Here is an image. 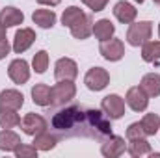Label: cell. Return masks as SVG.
Returning a JSON list of instances; mask_svg holds the SVG:
<instances>
[{
    "instance_id": "5b68a950",
    "label": "cell",
    "mask_w": 160,
    "mask_h": 158,
    "mask_svg": "<svg viewBox=\"0 0 160 158\" xmlns=\"http://www.w3.org/2000/svg\"><path fill=\"white\" fill-rule=\"evenodd\" d=\"M84 84L89 91H102L110 84V75L102 67H91L84 77Z\"/></svg>"
},
{
    "instance_id": "8fae6325",
    "label": "cell",
    "mask_w": 160,
    "mask_h": 158,
    "mask_svg": "<svg viewBox=\"0 0 160 158\" xmlns=\"http://www.w3.org/2000/svg\"><path fill=\"white\" fill-rule=\"evenodd\" d=\"M125 102L130 106V110L134 112H143L147 110L149 106V95L140 87V86H134L127 91V97H125Z\"/></svg>"
},
{
    "instance_id": "9c48e42d",
    "label": "cell",
    "mask_w": 160,
    "mask_h": 158,
    "mask_svg": "<svg viewBox=\"0 0 160 158\" xmlns=\"http://www.w3.org/2000/svg\"><path fill=\"white\" fill-rule=\"evenodd\" d=\"M8 75H9L13 84H19V86L26 84L28 78H30V65H28V62L22 60V58L13 60L9 63V67H8Z\"/></svg>"
},
{
    "instance_id": "e575fe53",
    "label": "cell",
    "mask_w": 160,
    "mask_h": 158,
    "mask_svg": "<svg viewBox=\"0 0 160 158\" xmlns=\"http://www.w3.org/2000/svg\"><path fill=\"white\" fill-rule=\"evenodd\" d=\"M2 39H6V28L0 24V41H2Z\"/></svg>"
},
{
    "instance_id": "f1b7e54d",
    "label": "cell",
    "mask_w": 160,
    "mask_h": 158,
    "mask_svg": "<svg viewBox=\"0 0 160 158\" xmlns=\"http://www.w3.org/2000/svg\"><path fill=\"white\" fill-rule=\"evenodd\" d=\"M32 69H34L38 75H43V73L48 69V52H47V50H39V52L34 54Z\"/></svg>"
},
{
    "instance_id": "e0dca14e",
    "label": "cell",
    "mask_w": 160,
    "mask_h": 158,
    "mask_svg": "<svg viewBox=\"0 0 160 158\" xmlns=\"http://www.w3.org/2000/svg\"><path fill=\"white\" fill-rule=\"evenodd\" d=\"M69 30H71V36H73L75 39H80V41L88 39V37L93 34V17L86 13L78 22H77V24H73Z\"/></svg>"
},
{
    "instance_id": "30bf717a",
    "label": "cell",
    "mask_w": 160,
    "mask_h": 158,
    "mask_svg": "<svg viewBox=\"0 0 160 158\" xmlns=\"http://www.w3.org/2000/svg\"><path fill=\"white\" fill-rule=\"evenodd\" d=\"M78 77V65L71 58H60L54 65V78L56 80H75Z\"/></svg>"
},
{
    "instance_id": "4316f807",
    "label": "cell",
    "mask_w": 160,
    "mask_h": 158,
    "mask_svg": "<svg viewBox=\"0 0 160 158\" xmlns=\"http://www.w3.org/2000/svg\"><path fill=\"white\" fill-rule=\"evenodd\" d=\"M147 136H155L160 130V116L158 114H145V117L140 121Z\"/></svg>"
},
{
    "instance_id": "52a82bcc",
    "label": "cell",
    "mask_w": 160,
    "mask_h": 158,
    "mask_svg": "<svg viewBox=\"0 0 160 158\" xmlns=\"http://www.w3.org/2000/svg\"><path fill=\"white\" fill-rule=\"evenodd\" d=\"M99 52L108 62H119L121 58L125 56V45H123L121 39L110 37V39H106V41H101Z\"/></svg>"
},
{
    "instance_id": "44dd1931",
    "label": "cell",
    "mask_w": 160,
    "mask_h": 158,
    "mask_svg": "<svg viewBox=\"0 0 160 158\" xmlns=\"http://www.w3.org/2000/svg\"><path fill=\"white\" fill-rule=\"evenodd\" d=\"M32 21H34V24H38L39 28L48 30V28H52V26L56 24V13H54L52 9H36L34 15H32Z\"/></svg>"
},
{
    "instance_id": "ffe728a7",
    "label": "cell",
    "mask_w": 160,
    "mask_h": 158,
    "mask_svg": "<svg viewBox=\"0 0 160 158\" xmlns=\"http://www.w3.org/2000/svg\"><path fill=\"white\" fill-rule=\"evenodd\" d=\"M140 87L149 95V97H158L160 95V75L158 73H147L142 82Z\"/></svg>"
},
{
    "instance_id": "d4e9b609",
    "label": "cell",
    "mask_w": 160,
    "mask_h": 158,
    "mask_svg": "<svg viewBox=\"0 0 160 158\" xmlns=\"http://www.w3.org/2000/svg\"><path fill=\"white\" fill-rule=\"evenodd\" d=\"M142 58L147 63L160 60V41H147L142 45Z\"/></svg>"
},
{
    "instance_id": "8d00e7d4",
    "label": "cell",
    "mask_w": 160,
    "mask_h": 158,
    "mask_svg": "<svg viewBox=\"0 0 160 158\" xmlns=\"http://www.w3.org/2000/svg\"><path fill=\"white\" fill-rule=\"evenodd\" d=\"M153 2H155V4H160V0H153Z\"/></svg>"
},
{
    "instance_id": "d6986e66",
    "label": "cell",
    "mask_w": 160,
    "mask_h": 158,
    "mask_svg": "<svg viewBox=\"0 0 160 158\" xmlns=\"http://www.w3.org/2000/svg\"><path fill=\"white\" fill-rule=\"evenodd\" d=\"M116 34V26L112 24L110 19H101L97 22H93V36L99 41H106L110 37H114Z\"/></svg>"
},
{
    "instance_id": "d6a6232c",
    "label": "cell",
    "mask_w": 160,
    "mask_h": 158,
    "mask_svg": "<svg viewBox=\"0 0 160 158\" xmlns=\"http://www.w3.org/2000/svg\"><path fill=\"white\" fill-rule=\"evenodd\" d=\"M8 54H9V43L8 39H2L0 41V60H4Z\"/></svg>"
},
{
    "instance_id": "1f68e13d",
    "label": "cell",
    "mask_w": 160,
    "mask_h": 158,
    "mask_svg": "<svg viewBox=\"0 0 160 158\" xmlns=\"http://www.w3.org/2000/svg\"><path fill=\"white\" fill-rule=\"evenodd\" d=\"M108 2L110 0H82V4H86L91 11H102Z\"/></svg>"
},
{
    "instance_id": "7402d4cb",
    "label": "cell",
    "mask_w": 160,
    "mask_h": 158,
    "mask_svg": "<svg viewBox=\"0 0 160 158\" xmlns=\"http://www.w3.org/2000/svg\"><path fill=\"white\" fill-rule=\"evenodd\" d=\"M127 153L130 156L138 158V156H145L151 153V143L145 138H138V140H128L127 143Z\"/></svg>"
},
{
    "instance_id": "f546056e",
    "label": "cell",
    "mask_w": 160,
    "mask_h": 158,
    "mask_svg": "<svg viewBox=\"0 0 160 158\" xmlns=\"http://www.w3.org/2000/svg\"><path fill=\"white\" fill-rule=\"evenodd\" d=\"M13 155L17 158H36L38 156V149H36V145L32 143V145H24V143H21L15 151H13Z\"/></svg>"
},
{
    "instance_id": "cb8c5ba5",
    "label": "cell",
    "mask_w": 160,
    "mask_h": 158,
    "mask_svg": "<svg viewBox=\"0 0 160 158\" xmlns=\"http://www.w3.org/2000/svg\"><path fill=\"white\" fill-rule=\"evenodd\" d=\"M32 143L36 145L38 151H50V149L56 147L58 140H56V136H52V134H48V132L45 130V132H39V134L34 136V141H32Z\"/></svg>"
},
{
    "instance_id": "836d02e7",
    "label": "cell",
    "mask_w": 160,
    "mask_h": 158,
    "mask_svg": "<svg viewBox=\"0 0 160 158\" xmlns=\"http://www.w3.org/2000/svg\"><path fill=\"white\" fill-rule=\"evenodd\" d=\"M60 2L62 0H38V4H41V6H50V7L52 6H58Z\"/></svg>"
},
{
    "instance_id": "484cf974",
    "label": "cell",
    "mask_w": 160,
    "mask_h": 158,
    "mask_svg": "<svg viewBox=\"0 0 160 158\" xmlns=\"http://www.w3.org/2000/svg\"><path fill=\"white\" fill-rule=\"evenodd\" d=\"M84 15H86V13H84L80 7H77V6H69V7L63 9V13H62V24L67 26V28H71L73 24L78 22Z\"/></svg>"
},
{
    "instance_id": "d590c367",
    "label": "cell",
    "mask_w": 160,
    "mask_h": 158,
    "mask_svg": "<svg viewBox=\"0 0 160 158\" xmlns=\"http://www.w3.org/2000/svg\"><path fill=\"white\" fill-rule=\"evenodd\" d=\"M134 2H138V4H143V0H134Z\"/></svg>"
},
{
    "instance_id": "277c9868",
    "label": "cell",
    "mask_w": 160,
    "mask_h": 158,
    "mask_svg": "<svg viewBox=\"0 0 160 158\" xmlns=\"http://www.w3.org/2000/svg\"><path fill=\"white\" fill-rule=\"evenodd\" d=\"M153 36V22L151 21H140V22H130L127 30V43L130 47H142L143 43L151 39Z\"/></svg>"
},
{
    "instance_id": "5bb4252c",
    "label": "cell",
    "mask_w": 160,
    "mask_h": 158,
    "mask_svg": "<svg viewBox=\"0 0 160 158\" xmlns=\"http://www.w3.org/2000/svg\"><path fill=\"white\" fill-rule=\"evenodd\" d=\"M24 104V95L17 89H4L0 93V110H21Z\"/></svg>"
},
{
    "instance_id": "8992f818",
    "label": "cell",
    "mask_w": 160,
    "mask_h": 158,
    "mask_svg": "<svg viewBox=\"0 0 160 158\" xmlns=\"http://www.w3.org/2000/svg\"><path fill=\"white\" fill-rule=\"evenodd\" d=\"M101 110L104 112V116L110 119H121L125 116V101L121 99L119 95H116V93H112V95H106L104 99H102V102H101Z\"/></svg>"
},
{
    "instance_id": "ac0fdd59",
    "label": "cell",
    "mask_w": 160,
    "mask_h": 158,
    "mask_svg": "<svg viewBox=\"0 0 160 158\" xmlns=\"http://www.w3.org/2000/svg\"><path fill=\"white\" fill-rule=\"evenodd\" d=\"M21 136L15 134L11 128H4L0 132V151H6V153H13L19 145H21Z\"/></svg>"
},
{
    "instance_id": "4dcf8cb0",
    "label": "cell",
    "mask_w": 160,
    "mask_h": 158,
    "mask_svg": "<svg viewBox=\"0 0 160 158\" xmlns=\"http://www.w3.org/2000/svg\"><path fill=\"white\" fill-rule=\"evenodd\" d=\"M138 138H147V134H145L140 121L128 125V128H127V140H138Z\"/></svg>"
},
{
    "instance_id": "4fadbf2b",
    "label": "cell",
    "mask_w": 160,
    "mask_h": 158,
    "mask_svg": "<svg viewBox=\"0 0 160 158\" xmlns=\"http://www.w3.org/2000/svg\"><path fill=\"white\" fill-rule=\"evenodd\" d=\"M36 41V32L32 28H21L15 32V39H13V52L15 54H22L26 52Z\"/></svg>"
},
{
    "instance_id": "74e56055",
    "label": "cell",
    "mask_w": 160,
    "mask_h": 158,
    "mask_svg": "<svg viewBox=\"0 0 160 158\" xmlns=\"http://www.w3.org/2000/svg\"><path fill=\"white\" fill-rule=\"evenodd\" d=\"M158 37H160V24H158Z\"/></svg>"
},
{
    "instance_id": "7a4b0ae2",
    "label": "cell",
    "mask_w": 160,
    "mask_h": 158,
    "mask_svg": "<svg viewBox=\"0 0 160 158\" xmlns=\"http://www.w3.org/2000/svg\"><path fill=\"white\" fill-rule=\"evenodd\" d=\"M86 119H88V128H89V136L95 138H106L108 134H112V125L110 119L104 116L102 110H86Z\"/></svg>"
},
{
    "instance_id": "2e32d148",
    "label": "cell",
    "mask_w": 160,
    "mask_h": 158,
    "mask_svg": "<svg viewBox=\"0 0 160 158\" xmlns=\"http://www.w3.org/2000/svg\"><path fill=\"white\" fill-rule=\"evenodd\" d=\"M24 21V13L13 6H6L2 11H0V24L4 28H13V26H19L22 24Z\"/></svg>"
},
{
    "instance_id": "ba28073f",
    "label": "cell",
    "mask_w": 160,
    "mask_h": 158,
    "mask_svg": "<svg viewBox=\"0 0 160 158\" xmlns=\"http://www.w3.org/2000/svg\"><path fill=\"white\" fill-rule=\"evenodd\" d=\"M127 151V143L121 136H114V134H108L101 145V155L106 158H118L121 155H125Z\"/></svg>"
},
{
    "instance_id": "9a60e30c",
    "label": "cell",
    "mask_w": 160,
    "mask_h": 158,
    "mask_svg": "<svg viewBox=\"0 0 160 158\" xmlns=\"http://www.w3.org/2000/svg\"><path fill=\"white\" fill-rule=\"evenodd\" d=\"M114 17L123 22V24H130L136 21L138 17V9L130 4V2H125V0H119L116 6H114Z\"/></svg>"
},
{
    "instance_id": "6da1fadb",
    "label": "cell",
    "mask_w": 160,
    "mask_h": 158,
    "mask_svg": "<svg viewBox=\"0 0 160 158\" xmlns=\"http://www.w3.org/2000/svg\"><path fill=\"white\" fill-rule=\"evenodd\" d=\"M50 125H52V128H56L60 132H71L75 126H78L82 136H89L86 110H82L80 106H69L65 110L56 112L50 119Z\"/></svg>"
},
{
    "instance_id": "f35d334b",
    "label": "cell",
    "mask_w": 160,
    "mask_h": 158,
    "mask_svg": "<svg viewBox=\"0 0 160 158\" xmlns=\"http://www.w3.org/2000/svg\"><path fill=\"white\" fill-rule=\"evenodd\" d=\"M158 132H160V130H158Z\"/></svg>"
},
{
    "instance_id": "603a6c76",
    "label": "cell",
    "mask_w": 160,
    "mask_h": 158,
    "mask_svg": "<svg viewBox=\"0 0 160 158\" xmlns=\"http://www.w3.org/2000/svg\"><path fill=\"white\" fill-rule=\"evenodd\" d=\"M32 101H34V104L43 106V108L50 106V86H47V84H36L32 87Z\"/></svg>"
},
{
    "instance_id": "3957f363",
    "label": "cell",
    "mask_w": 160,
    "mask_h": 158,
    "mask_svg": "<svg viewBox=\"0 0 160 158\" xmlns=\"http://www.w3.org/2000/svg\"><path fill=\"white\" fill-rule=\"evenodd\" d=\"M75 95L77 86L73 84V80H58V84L50 87V106H63L71 102Z\"/></svg>"
},
{
    "instance_id": "7c38bea8",
    "label": "cell",
    "mask_w": 160,
    "mask_h": 158,
    "mask_svg": "<svg viewBox=\"0 0 160 158\" xmlns=\"http://www.w3.org/2000/svg\"><path fill=\"white\" fill-rule=\"evenodd\" d=\"M47 126H48V123L39 114H26L24 117L21 119V128L28 136H36L39 132H45Z\"/></svg>"
},
{
    "instance_id": "83f0119b",
    "label": "cell",
    "mask_w": 160,
    "mask_h": 158,
    "mask_svg": "<svg viewBox=\"0 0 160 158\" xmlns=\"http://www.w3.org/2000/svg\"><path fill=\"white\" fill-rule=\"evenodd\" d=\"M21 125V117L17 110H0V126L2 128H13Z\"/></svg>"
}]
</instances>
